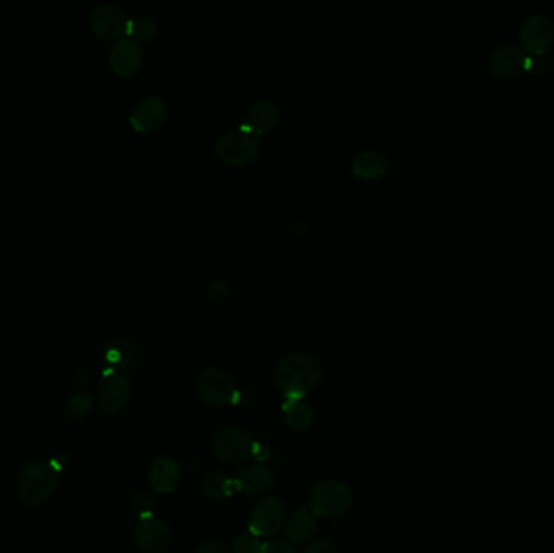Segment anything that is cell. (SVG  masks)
<instances>
[{
	"instance_id": "obj_12",
	"label": "cell",
	"mask_w": 554,
	"mask_h": 553,
	"mask_svg": "<svg viewBox=\"0 0 554 553\" xmlns=\"http://www.w3.org/2000/svg\"><path fill=\"white\" fill-rule=\"evenodd\" d=\"M167 118V104L161 96L151 94L143 98L130 112V124L135 132H153L164 124Z\"/></svg>"
},
{
	"instance_id": "obj_5",
	"label": "cell",
	"mask_w": 554,
	"mask_h": 553,
	"mask_svg": "<svg viewBox=\"0 0 554 553\" xmlns=\"http://www.w3.org/2000/svg\"><path fill=\"white\" fill-rule=\"evenodd\" d=\"M214 151L221 161L232 166H243L257 159L261 151V141L255 133L245 132L240 129L234 132L224 133L216 141Z\"/></svg>"
},
{
	"instance_id": "obj_10",
	"label": "cell",
	"mask_w": 554,
	"mask_h": 553,
	"mask_svg": "<svg viewBox=\"0 0 554 553\" xmlns=\"http://www.w3.org/2000/svg\"><path fill=\"white\" fill-rule=\"evenodd\" d=\"M132 395V385L124 372H108L98 390V403L104 413H118Z\"/></svg>"
},
{
	"instance_id": "obj_25",
	"label": "cell",
	"mask_w": 554,
	"mask_h": 553,
	"mask_svg": "<svg viewBox=\"0 0 554 553\" xmlns=\"http://www.w3.org/2000/svg\"><path fill=\"white\" fill-rule=\"evenodd\" d=\"M265 542L251 532H243L234 540V553H263Z\"/></svg>"
},
{
	"instance_id": "obj_16",
	"label": "cell",
	"mask_w": 554,
	"mask_h": 553,
	"mask_svg": "<svg viewBox=\"0 0 554 553\" xmlns=\"http://www.w3.org/2000/svg\"><path fill=\"white\" fill-rule=\"evenodd\" d=\"M180 475H182V469L177 460L171 456H161L149 468L148 482L155 491L171 493L177 489Z\"/></svg>"
},
{
	"instance_id": "obj_27",
	"label": "cell",
	"mask_w": 554,
	"mask_h": 553,
	"mask_svg": "<svg viewBox=\"0 0 554 553\" xmlns=\"http://www.w3.org/2000/svg\"><path fill=\"white\" fill-rule=\"evenodd\" d=\"M549 59L547 54H529L527 71L531 73H547L549 71Z\"/></svg>"
},
{
	"instance_id": "obj_6",
	"label": "cell",
	"mask_w": 554,
	"mask_h": 553,
	"mask_svg": "<svg viewBox=\"0 0 554 553\" xmlns=\"http://www.w3.org/2000/svg\"><path fill=\"white\" fill-rule=\"evenodd\" d=\"M196 388L204 403L212 407L230 405L239 395L232 377L216 367L206 368L200 374Z\"/></svg>"
},
{
	"instance_id": "obj_11",
	"label": "cell",
	"mask_w": 554,
	"mask_h": 553,
	"mask_svg": "<svg viewBox=\"0 0 554 553\" xmlns=\"http://www.w3.org/2000/svg\"><path fill=\"white\" fill-rule=\"evenodd\" d=\"M89 24L99 38L102 40H120L127 34V24L128 18L114 4H102L99 7L93 10L89 16Z\"/></svg>"
},
{
	"instance_id": "obj_21",
	"label": "cell",
	"mask_w": 554,
	"mask_h": 553,
	"mask_svg": "<svg viewBox=\"0 0 554 553\" xmlns=\"http://www.w3.org/2000/svg\"><path fill=\"white\" fill-rule=\"evenodd\" d=\"M282 415L286 424L294 430L308 429L315 419L312 405L304 399H287L282 405Z\"/></svg>"
},
{
	"instance_id": "obj_24",
	"label": "cell",
	"mask_w": 554,
	"mask_h": 553,
	"mask_svg": "<svg viewBox=\"0 0 554 553\" xmlns=\"http://www.w3.org/2000/svg\"><path fill=\"white\" fill-rule=\"evenodd\" d=\"M93 407V399L88 393H79L71 397L70 401L65 405V414L70 419H81L86 414L91 411Z\"/></svg>"
},
{
	"instance_id": "obj_22",
	"label": "cell",
	"mask_w": 554,
	"mask_h": 553,
	"mask_svg": "<svg viewBox=\"0 0 554 553\" xmlns=\"http://www.w3.org/2000/svg\"><path fill=\"white\" fill-rule=\"evenodd\" d=\"M203 491L210 499L222 500L230 497L234 493V481L221 471H214L204 475Z\"/></svg>"
},
{
	"instance_id": "obj_15",
	"label": "cell",
	"mask_w": 554,
	"mask_h": 553,
	"mask_svg": "<svg viewBox=\"0 0 554 553\" xmlns=\"http://www.w3.org/2000/svg\"><path fill=\"white\" fill-rule=\"evenodd\" d=\"M232 481L235 491L247 497H259L273 487V472L263 464H251L239 469Z\"/></svg>"
},
{
	"instance_id": "obj_30",
	"label": "cell",
	"mask_w": 554,
	"mask_h": 553,
	"mask_svg": "<svg viewBox=\"0 0 554 553\" xmlns=\"http://www.w3.org/2000/svg\"><path fill=\"white\" fill-rule=\"evenodd\" d=\"M196 553H229V550H227L226 544H222L219 540H208L198 548Z\"/></svg>"
},
{
	"instance_id": "obj_17",
	"label": "cell",
	"mask_w": 554,
	"mask_h": 553,
	"mask_svg": "<svg viewBox=\"0 0 554 553\" xmlns=\"http://www.w3.org/2000/svg\"><path fill=\"white\" fill-rule=\"evenodd\" d=\"M277 120V108L268 100H259L251 106L247 118L243 119L242 130L261 135L273 129Z\"/></svg>"
},
{
	"instance_id": "obj_19",
	"label": "cell",
	"mask_w": 554,
	"mask_h": 553,
	"mask_svg": "<svg viewBox=\"0 0 554 553\" xmlns=\"http://www.w3.org/2000/svg\"><path fill=\"white\" fill-rule=\"evenodd\" d=\"M284 528H286V534L290 539V542L302 544L315 536L316 516L310 511V508H298L297 511L290 514Z\"/></svg>"
},
{
	"instance_id": "obj_8",
	"label": "cell",
	"mask_w": 554,
	"mask_h": 553,
	"mask_svg": "<svg viewBox=\"0 0 554 553\" xmlns=\"http://www.w3.org/2000/svg\"><path fill=\"white\" fill-rule=\"evenodd\" d=\"M284 505L276 497L259 500L253 507L249 520L251 534L258 538H271L284 526Z\"/></svg>"
},
{
	"instance_id": "obj_20",
	"label": "cell",
	"mask_w": 554,
	"mask_h": 553,
	"mask_svg": "<svg viewBox=\"0 0 554 553\" xmlns=\"http://www.w3.org/2000/svg\"><path fill=\"white\" fill-rule=\"evenodd\" d=\"M102 360L108 367V372H122L135 362V348L126 339L112 341L102 352Z\"/></svg>"
},
{
	"instance_id": "obj_4",
	"label": "cell",
	"mask_w": 554,
	"mask_h": 553,
	"mask_svg": "<svg viewBox=\"0 0 554 553\" xmlns=\"http://www.w3.org/2000/svg\"><path fill=\"white\" fill-rule=\"evenodd\" d=\"M352 501L353 495L347 483L328 479L313 487L310 493V511L321 518H336L351 510Z\"/></svg>"
},
{
	"instance_id": "obj_18",
	"label": "cell",
	"mask_w": 554,
	"mask_h": 553,
	"mask_svg": "<svg viewBox=\"0 0 554 553\" xmlns=\"http://www.w3.org/2000/svg\"><path fill=\"white\" fill-rule=\"evenodd\" d=\"M390 171V161L380 151H362L352 161V172L360 179H378Z\"/></svg>"
},
{
	"instance_id": "obj_3",
	"label": "cell",
	"mask_w": 554,
	"mask_h": 553,
	"mask_svg": "<svg viewBox=\"0 0 554 553\" xmlns=\"http://www.w3.org/2000/svg\"><path fill=\"white\" fill-rule=\"evenodd\" d=\"M258 446L259 443L251 436L250 432L240 427L221 430L212 440L214 456L227 464H243L247 461L255 460Z\"/></svg>"
},
{
	"instance_id": "obj_13",
	"label": "cell",
	"mask_w": 554,
	"mask_h": 553,
	"mask_svg": "<svg viewBox=\"0 0 554 553\" xmlns=\"http://www.w3.org/2000/svg\"><path fill=\"white\" fill-rule=\"evenodd\" d=\"M527 59L529 54L522 47L504 44L496 47L490 55V69L500 79H515L527 72Z\"/></svg>"
},
{
	"instance_id": "obj_29",
	"label": "cell",
	"mask_w": 554,
	"mask_h": 553,
	"mask_svg": "<svg viewBox=\"0 0 554 553\" xmlns=\"http://www.w3.org/2000/svg\"><path fill=\"white\" fill-rule=\"evenodd\" d=\"M304 553H337V550L326 539H315L306 546Z\"/></svg>"
},
{
	"instance_id": "obj_7",
	"label": "cell",
	"mask_w": 554,
	"mask_h": 553,
	"mask_svg": "<svg viewBox=\"0 0 554 553\" xmlns=\"http://www.w3.org/2000/svg\"><path fill=\"white\" fill-rule=\"evenodd\" d=\"M133 539L143 553H164L171 546V530L163 520L146 514L135 522Z\"/></svg>"
},
{
	"instance_id": "obj_26",
	"label": "cell",
	"mask_w": 554,
	"mask_h": 553,
	"mask_svg": "<svg viewBox=\"0 0 554 553\" xmlns=\"http://www.w3.org/2000/svg\"><path fill=\"white\" fill-rule=\"evenodd\" d=\"M156 507V500L149 491H138L133 497V510L140 516L153 514V510Z\"/></svg>"
},
{
	"instance_id": "obj_2",
	"label": "cell",
	"mask_w": 554,
	"mask_h": 553,
	"mask_svg": "<svg viewBox=\"0 0 554 553\" xmlns=\"http://www.w3.org/2000/svg\"><path fill=\"white\" fill-rule=\"evenodd\" d=\"M59 469L52 461H30L18 474L16 491L26 505H40L59 483Z\"/></svg>"
},
{
	"instance_id": "obj_14",
	"label": "cell",
	"mask_w": 554,
	"mask_h": 553,
	"mask_svg": "<svg viewBox=\"0 0 554 553\" xmlns=\"http://www.w3.org/2000/svg\"><path fill=\"white\" fill-rule=\"evenodd\" d=\"M143 62V51L140 43L132 38H120L112 46L109 52V65L114 73L118 77H130L140 69Z\"/></svg>"
},
{
	"instance_id": "obj_9",
	"label": "cell",
	"mask_w": 554,
	"mask_h": 553,
	"mask_svg": "<svg viewBox=\"0 0 554 553\" xmlns=\"http://www.w3.org/2000/svg\"><path fill=\"white\" fill-rule=\"evenodd\" d=\"M553 24L543 14H533L519 30V40L527 54H545L553 40Z\"/></svg>"
},
{
	"instance_id": "obj_23",
	"label": "cell",
	"mask_w": 554,
	"mask_h": 553,
	"mask_svg": "<svg viewBox=\"0 0 554 553\" xmlns=\"http://www.w3.org/2000/svg\"><path fill=\"white\" fill-rule=\"evenodd\" d=\"M157 26L153 18L146 15L133 16L127 24V38L140 43V41H151L156 36Z\"/></svg>"
},
{
	"instance_id": "obj_1",
	"label": "cell",
	"mask_w": 554,
	"mask_h": 553,
	"mask_svg": "<svg viewBox=\"0 0 554 553\" xmlns=\"http://www.w3.org/2000/svg\"><path fill=\"white\" fill-rule=\"evenodd\" d=\"M323 367L308 352H292L276 368V385L287 399H304L320 383Z\"/></svg>"
},
{
	"instance_id": "obj_28",
	"label": "cell",
	"mask_w": 554,
	"mask_h": 553,
	"mask_svg": "<svg viewBox=\"0 0 554 553\" xmlns=\"http://www.w3.org/2000/svg\"><path fill=\"white\" fill-rule=\"evenodd\" d=\"M263 553H298L297 548L287 539H273L266 542Z\"/></svg>"
}]
</instances>
